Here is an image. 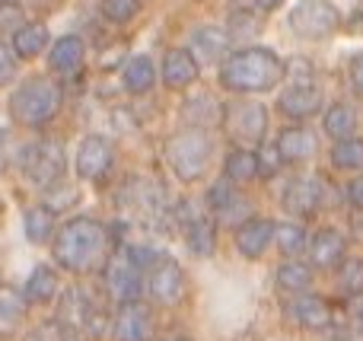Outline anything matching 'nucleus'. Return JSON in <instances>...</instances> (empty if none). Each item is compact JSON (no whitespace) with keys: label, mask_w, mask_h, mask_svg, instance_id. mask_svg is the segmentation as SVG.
Listing matches in <instances>:
<instances>
[{"label":"nucleus","mask_w":363,"mask_h":341,"mask_svg":"<svg viewBox=\"0 0 363 341\" xmlns=\"http://www.w3.org/2000/svg\"><path fill=\"white\" fill-rule=\"evenodd\" d=\"M112 338L115 341H150L153 338V316L147 303H118V313L112 316Z\"/></svg>","instance_id":"f8f14e48"},{"label":"nucleus","mask_w":363,"mask_h":341,"mask_svg":"<svg viewBox=\"0 0 363 341\" xmlns=\"http://www.w3.org/2000/svg\"><path fill=\"white\" fill-rule=\"evenodd\" d=\"M284 313H287V319L294 325L309 332H322L332 325V306L322 297H315V294H294L287 300V306H284Z\"/></svg>","instance_id":"ddd939ff"},{"label":"nucleus","mask_w":363,"mask_h":341,"mask_svg":"<svg viewBox=\"0 0 363 341\" xmlns=\"http://www.w3.org/2000/svg\"><path fill=\"white\" fill-rule=\"evenodd\" d=\"M277 150H281L284 163H309V160L319 153V140H315V134L309 131V128L303 125H290L284 128L281 134H277Z\"/></svg>","instance_id":"6ab92c4d"},{"label":"nucleus","mask_w":363,"mask_h":341,"mask_svg":"<svg viewBox=\"0 0 363 341\" xmlns=\"http://www.w3.org/2000/svg\"><path fill=\"white\" fill-rule=\"evenodd\" d=\"M51 42V32L45 23H19L13 29V38H10V48L19 61H32L45 51V45Z\"/></svg>","instance_id":"5701e85b"},{"label":"nucleus","mask_w":363,"mask_h":341,"mask_svg":"<svg viewBox=\"0 0 363 341\" xmlns=\"http://www.w3.org/2000/svg\"><path fill=\"white\" fill-rule=\"evenodd\" d=\"M274 246L281 249L287 259H300V255L309 249V236H306V227H303V220L274 223Z\"/></svg>","instance_id":"c85d7f7f"},{"label":"nucleus","mask_w":363,"mask_h":341,"mask_svg":"<svg viewBox=\"0 0 363 341\" xmlns=\"http://www.w3.org/2000/svg\"><path fill=\"white\" fill-rule=\"evenodd\" d=\"M83 61H86V45H83L80 35H61L48 51V67L64 77L77 74L83 67Z\"/></svg>","instance_id":"412c9836"},{"label":"nucleus","mask_w":363,"mask_h":341,"mask_svg":"<svg viewBox=\"0 0 363 341\" xmlns=\"http://www.w3.org/2000/svg\"><path fill=\"white\" fill-rule=\"evenodd\" d=\"M281 4H284V0H255V6H258V10H262V13L277 10V6H281Z\"/></svg>","instance_id":"c03bdc74"},{"label":"nucleus","mask_w":363,"mask_h":341,"mask_svg":"<svg viewBox=\"0 0 363 341\" xmlns=\"http://www.w3.org/2000/svg\"><path fill=\"white\" fill-rule=\"evenodd\" d=\"M160 341H191V338H185V335H169V338H160Z\"/></svg>","instance_id":"a18cd8bd"},{"label":"nucleus","mask_w":363,"mask_h":341,"mask_svg":"<svg viewBox=\"0 0 363 341\" xmlns=\"http://www.w3.org/2000/svg\"><path fill=\"white\" fill-rule=\"evenodd\" d=\"M64 341H83V338L77 335V332H67V335H64Z\"/></svg>","instance_id":"49530a36"},{"label":"nucleus","mask_w":363,"mask_h":341,"mask_svg":"<svg viewBox=\"0 0 363 341\" xmlns=\"http://www.w3.org/2000/svg\"><path fill=\"white\" fill-rule=\"evenodd\" d=\"M325 185L328 182H322V179H315V176L290 179V182L284 185V195H281L284 211H287L290 217H300V220L313 217L315 211L325 204Z\"/></svg>","instance_id":"9d476101"},{"label":"nucleus","mask_w":363,"mask_h":341,"mask_svg":"<svg viewBox=\"0 0 363 341\" xmlns=\"http://www.w3.org/2000/svg\"><path fill=\"white\" fill-rule=\"evenodd\" d=\"M277 108H281L287 118H296V121L313 118L322 108V93L309 80H296L294 86H287L277 96Z\"/></svg>","instance_id":"dca6fc26"},{"label":"nucleus","mask_w":363,"mask_h":341,"mask_svg":"<svg viewBox=\"0 0 363 341\" xmlns=\"http://www.w3.org/2000/svg\"><path fill=\"white\" fill-rule=\"evenodd\" d=\"M347 77H351L354 93L363 96V55H357V57L351 61V67H347Z\"/></svg>","instance_id":"79ce46f5"},{"label":"nucleus","mask_w":363,"mask_h":341,"mask_svg":"<svg viewBox=\"0 0 363 341\" xmlns=\"http://www.w3.org/2000/svg\"><path fill=\"white\" fill-rule=\"evenodd\" d=\"M115 166V147L108 138L102 134H86L77 147V157H74V169L83 182H102V179L112 172Z\"/></svg>","instance_id":"6e6552de"},{"label":"nucleus","mask_w":363,"mask_h":341,"mask_svg":"<svg viewBox=\"0 0 363 341\" xmlns=\"http://www.w3.org/2000/svg\"><path fill=\"white\" fill-rule=\"evenodd\" d=\"M230 48V32L220 26H201L191 32V55L198 57V64H217L220 57H226Z\"/></svg>","instance_id":"aec40b11"},{"label":"nucleus","mask_w":363,"mask_h":341,"mask_svg":"<svg viewBox=\"0 0 363 341\" xmlns=\"http://www.w3.org/2000/svg\"><path fill=\"white\" fill-rule=\"evenodd\" d=\"M274 281H277V287L287 294H309V287H313V268H309L306 262L290 259L277 268Z\"/></svg>","instance_id":"2f4dec72"},{"label":"nucleus","mask_w":363,"mask_h":341,"mask_svg":"<svg viewBox=\"0 0 363 341\" xmlns=\"http://www.w3.org/2000/svg\"><path fill=\"white\" fill-rule=\"evenodd\" d=\"M64 335H67V329H64L57 319H48V323L35 325V329L26 335V341H64Z\"/></svg>","instance_id":"58836bf2"},{"label":"nucleus","mask_w":363,"mask_h":341,"mask_svg":"<svg viewBox=\"0 0 363 341\" xmlns=\"http://www.w3.org/2000/svg\"><path fill=\"white\" fill-rule=\"evenodd\" d=\"M99 13L106 23L112 26H128L140 13V0H102Z\"/></svg>","instance_id":"c9c22d12"},{"label":"nucleus","mask_w":363,"mask_h":341,"mask_svg":"<svg viewBox=\"0 0 363 341\" xmlns=\"http://www.w3.org/2000/svg\"><path fill=\"white\" fill-rule=\"evenodd\" d=\"M6 163H10V134L0 128V172L6 169Z\"/></svg>","instance_id":"37998d69"},{"label":"nucleus","mask_w":363,"mask_h":341,"mask_svg":"<svg viewBox=\"0 0 363 341\" xmlns=\"http://www.w3.org/2000/svg\"><path fill=\"white\" fill-rule=\"evenodd\" d=\"M108 246V230L96 217L77 214L57 227L55 240H51V255H55L57 268L70 274H86L102 262Z\"/></svg>","instance_id":"f03ea898"},{"label":"nucleus","mask_w":363,"mask_h":341,"mask_svg":"<svg viewBox=\"0 0 363 341\" xmlns=\"http://www.w3.org/2000/svg\"><path fill=\"white\" fill-rule=\"evenodd\" d=\"M26 316V297L16 287H0V335H13Z\"/></svg>","instance_id":"7c9ffc66"},{"label":"nucleus","mask_w":363,"mask_h":341,"mask_svg":"<svg viewBox=\"0 0 363 341\" xmlns=\"http://www.w3.org/2000/svg\"><path fill=\"white\" fill-rule=\"evenodd\" d=\"M357 329L363 332V306H360V313H357Z\"/></svg>","instance_id":"de8ad7c7"},{"label":"nucleus","mask_w":363,"mask_h":341,"mask_svg":"<svg viewBox=\"0 0 363 341\" xmlns=\"http://www.w3.org/2000/svg\"><path fill=\"white\" fill-rule=\"evenodd\" d=\"M345 198H347V204H351L354 211H363V172H360V176H354L351 182H347Z\"/></svg>","instance_id":"a19ab883"},{"label":"nucleus","mask_w":363,"mask_h":341,"mask_svg":"<svg viewBox=\"0 0 363 341\" xmlns=\"http://www.w3.org/2000/svg\"><path fill=\"white\" fill-rule=\"evenodd\" d=\"M322 128L332 140H345V138H354L357 131V112L354 106L347 102H335V106L325 108V118H322Z\"/></svg>","instance_id":"c756f323"},{"label":"nucleus","mask_w":363,"mask_h":341,"mask_svg":"<svg viewBox=\"0 0 363 341\" xmlns=\"http://www.w3.org/2000/svg\"><path fill=\"white\" fill-rule=\"evenodd\" d=\"M64 93L48 77H29L23 80L10 96V115L23 128H45L57 112H61Z\"/></svg>","instance_id":"7ed1b4c3"},{"label":"nucleus","mask_w":363,"mask_h":341,"mask_svg":"<svg viewBox=\"0 0 363 341\" xmlns=\"http://www.w3.org/2000/svg\"><path fill=\"white\" fill-rule=\"evenodd\" d=\"M93 306L96 303L80 291V287H67V291L61 294L57 323H61L64 329H70V332H83V325H86V316H89V310H93Z\"/></svg>","instance_id":"a878e982"},{"label":"nucleus","mask_w":363,"mask_h":341,"mask_svg":"<svg viewBox=\"0 0 363 341\" xmlns=\"http://www.w3.org/2000/svg\"><path fill=\"white\" fill-rule=\"evenodd\" d=\"M255 157H258V179H274L281 172L284 157L277 150V144H258Z\"/></svg>","instance_id":"e433bc0d"},{"label":"nucleus","mask_w":363,"mask_h":341,"mask_svg":"<svg viewBox=\"0 0 363 341\" xmlns=\"http://www.w3.org/2000/svg\"><path fill=\"white\" fill-rule=\"evenodd\" d=\"M13 77H16V55H13L10 45L0 42V86L13 83Z\"/></svg>","instance_id":"ea45409f"},{"label":"nucleus","mask_w":363,"mask_h":341,"mask_svg":"<svg viewBox=\"0 0 363 341\" xmlns=\"http://www.w3.org/2000/svg\"><path fill=\"white\" fill-rule=\"evenodd\" d=\"M332 166L335 169H341V172H363V138L335 140Z\"/></svg>","instance_id":"473e14b6"},{"label":"nucleus","mask_w":363,"mask_h":341,"mask_svg":"<svg viewBox=\"0 0 363 341\" xmlns=\"http://www.w3.org/2000/svg\"><path fill=\"white\" fill-rule=\"evenodd\" d=\"M166 160L179 182H198L213 160V138L207 128H185L166 144Z\"/></svg>","instance_id":"20e7f679"},{"label":"nucleus","mask_w":363,"mask_h":341,"mask_svg":"<svg viewBox=\"0 0 363 341\" xmlns=\"http://www.w3.org/2000/svg\"><path fill=\"white\" fill-rule=\"evenodd\" d=\"M233 242H236V252L242 259H249V262L262 259L268 252V246L274 242V220H268V217H249V220H242L236 227Z\"/></svg>","instance_id":"4468645a"},{"label":"nucleus","mask_w":363,"mask_h":341,"mask_svg":"<svg viewBox=\"0 0 363 341\" xmlns=\"http://www.w3.org/2000/svg\"><path fill=\"white\" fill-rule=\"evenodd\" d=\"M125 255L140 268V272H150V268L157 265L160 259H163V252H160L157 246H147V242H140V246H128Z\"/></svg>","instance_id":"4c0bfd02"},{"label":"nucleus","mask_w":363,"mask_h":341,"mask_svg":"<svg viewBox=\"0 0 363 341\" xmlns=\"http://www.w3.org/2000/svg\"><path fill=\"white\" fill-rule=\"evenodd\" d=\"M287 19L294 35L306 38V42H322V38L335 35L341 26V13L332 0H300Z\"/></svg>","instance_id":"0eeeda50"},{"label":"nucleus","mask_w":363,"mask_h":341,"mask_svg":"<svg viewBox=\"0 0 363 341\" xmlns=\"http://www.w3.org/2000/svg\"><path fill=\"white\" fill-rule=\"evenodd\" d=\"M0 4H19V0H0Z\"/></svg>","instance_id":"09e8293b"},{"label":"nucleus","mask_w":363,"mask_h":341,"mask_svg":"<svg viewBox=\"0 0 363 341\" xmlns=\"http://www.w3.org/2000/svg\"><path fill=\"white\" fill-rule=\"evenodd\" d=\"M309 259L315 268H338L347 259V236L335 227H322L309 240Z\"/></svg>","instance_id":"a211bd4d"},{"label":"nucleus","mask_w":363,"mask_h":341,"mask_svg":"<svg viewBox=\"0 0 363 341\" xmlns=\"http://www.w3.org/2000/svg\"><path fill=\"white\" fill-rule=\"evenodd\" d=\"M201 74L198 57L188 48H169L163 55V67H160V77L169 89H188Z\"/></svg>","instance_id":"f3484780"},{"label":"nucleus","mask_w":363,"mask_h":341,"mask_svg":"<svg viewBox=\"0 0 363 341\" xmlns=\"http://www.w3.org/2000/svg\"><path fill=\"white\" fill-rule=\"evenodd\" d=\"M16 166L35 189L48 191V189H55L64 179V172H67V153H64L61 140H55V138L32 140V144L19 147Z\"/></svg>","instance_id":"39448f33"},{"label":"nucleus","mask_w":363,"mask_h":341,"mask_svg":"<svg viewBox=\"0 0 363 341\" xmlns=\"http://www.w3.org/2000/svg\"><path fill=\"white\" fill-rule=\"evenodd\" d=\"M157 86V64L150 55H134L125 64V89L131 96H144Z\"/></svg>","instance_id":"cd10ccee"},{"label":"nucleus","mask_w":363,"mask_h":341,"mask_svg":"<svg viewBox=\"0 0 363 341\" xmlns=\"http://www.w3.org/2000/svg\"><path fill=\"white\" fill-rule=\"evenodd\" d=\"M220 125H223L226 138L239 147H258L264 144V134H268V108L262 102H226L223 112H220Z\"/></svg>","instance_id":"423d86ee"},{"label":"nucleus","mask_w":363,"mask_h":341,"mask_svg":"<svg viewBox=\"0 0 363 341\" xmlns=\"http://www.w3.org/2000/svg\"><path fill=\"white\" fill-rule=\"evenodd\" d=\"M23 230L32 246L51 242L57 233V208H51V204H32L23 214Z\"/></svg>","instance_id":"4be33fe9"},{"label":"nucleus","mask_w":363,"mask_h":341,"mask_svg":"<svg viewBox=\"0 0 363 341\" xmlns=\"http://www.w3.org/2000/svg\"><path fill=\"white\" fill-rule=\"evenodd\" d=\"M223 179L233 185H245L258 179V157L252 147H233L223 160Z\"/></svg>","instance_id":"bb28decb"},{"label":"nucleus","mask_w":363,"mask_h":341,"mask_svg":"<svg viewBox=\"0 0 363 341\" xmlns=\"http://www.w3.org/2000/svg\"><path fill=\"white\" fill-rule=\"evenodd\" d=\"M220 112H223V106H217L207 93H198V96H191V99L185 102V118L191 121V128L213 125V121H220Z\"/></svg>","instance_id":"72a5a7b5"},{"label":"nucleus","mask_w":363,"mask_h":341,"mask_svg":"<svg viewBox=\"0 0 363 341\" xmlns=\"http://www.w3.org/2000/svg\"><path fill=\"white\" fill-rule=\"evenodd\" d=\"M185 246H188V252L198 255V259L213 255V249H217V223H213V217L194 214L191 220L185 223Z\"/></svg>","instance_id":"393cba45"},{"label":"nucleus","mask_w":363,"mask_h":341,"mask_svg":"<svg viewBox=\"0 0 363 341\" xmlns=\"http://www.w3.org/2000/svg\"><path fill=\"white\" fill-rule=\"evenodd\" d=\"M147 294L163 306H176L185 297V272L176 259L163 255L157 265L147 272Z\"/></svg>","instance_id":"9b49d317"},{"label":"nucleus","mask_w":363,"mask_h":341,"mask_svg":"<svg viewBox=\"0 0 363 341\" xmlns=\"http://www.w3.org/2000/svg\"><path fill=\"white\" fill-rule=\"evenodd\" d=\"M239 185L226 182V179H217V182L207 189V208L217 214L220 223H242L249 220V204H245V198L239 195Z\"/></svg>","instance_id":"2eb2a0df"},{"label":"nucleus","mask_w":363,"mask_h":341,"mask_svg":"<svg viewBox=\"0 0 363 341\" xmlns=\"http://www.w3.org/2000/svg\"><path fill=\"white\" fill-rule=\"evenodd\" d=\"M57 294H61V278H57L55 268H51V265H35V268H32L29 278H26V284H23L26 303L45 306V303H51Z\"/></svg>","instance_id":"b1692460"},{"label":"nucleus","mask_w":363,"mask_h":341,"mask_svg":"<svg viewBox=\"0 0 363 341\" xmlns=\"http://www.w3.org/2000/svg\"><path fill=\"white\" fill-rule=\"evenodd\" d=\"M106 291L115 303H134L147 291V278L125 252L106 262Z\"/></svg>","instance_id":"1a4fd4ad"},{"label":"nucleus","mask_w":363,"mask_h":341,"mask_svg":"<svg viewBox=\"0 0 363 341\" xmlns=\"http://www.w3.org/2000/svg\"><path fill=\"white\" fill-rule=\"evenodd\" d=\"M217 77L226 93H239V96L268 93L287 77V64H284V57L277 51L262 48V45H249V48L226 55Z\"/></svg>","instance_id":"f257e3e1"},{"label":"nucleus","mask_w":363,"mask_h":341,"mask_svg":"<svg viewBox=\"0 0 363 341\" xmlns=\"http://www.w3.org/2000/svg\"><path fill=\"white\" fill-rule=\"evenodd\" d=\"M338 287L345 297H363V259H345L338 265Z\"/></svg>","instance_id":"f704fd0d"}]
</instances>
